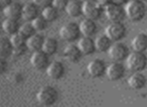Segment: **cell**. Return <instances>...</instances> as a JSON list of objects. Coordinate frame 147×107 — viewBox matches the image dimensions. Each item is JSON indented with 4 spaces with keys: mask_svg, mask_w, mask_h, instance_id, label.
Returning <instances> with one entry per match:
<instances>
[{
    "mask_svg": "<svg viewBox=\"0 0 147 107\" xmlns=\"http://www.w3.org/2000/svg\"><path fill=\"white\" fill-rule=\"evenodd\" d=\"M124 9L126 17L134 22L142 20L146 15L147 11L145 2L141 0H129Z\"/></svg>",
    "mask_w": 147,
    "mask_h": 107,
    "instance_id": "cell-1",
    "label": "cell"
},
{
    "mask_svg": "<svg viewBox=\"0 0 147 107\" xmlns=\"http://www.w3.org/2000/svg\"><path fill=\"white\" fill-rule=\"evenodd\" d=\"M126 67L132 72H141L147 65V57L143 52L133 51L126 57Z\"/></svg>",
    "mask_w": 147,
    "mask_h": 107,
    "instance_id": "cell-2",
    "label": "cell"
},
{
    "mask_svg": "<svg viewBox=\"0 0 147 107\" xmlns=\"http://www.w3.org/2000/svg\"><path fill=\"white\" fill-rule=\"evenodd\" d=\"M59 98V93L57 89L51 86H43L38 90L36 94V99L39 104L43 106H51L57 102Z\"/></svg>",
    "mask_w": 147,
    "mask_h": 107,
    "instance_id": "cell-3",
    "label": "cell"
},
{
    "mask_svg": "<svg viewBox=\"0 0 147 107\" xmlns=\"http://www.w3.org/2000/svg\"><path fill=\"white\" fill-rule=\"evenodd\" d=\"M103 11L110 22H122L123 19L126 17L125 9L122 7V5L116 4L114 2L109 3L103 7Z\"/></svg>",
    "mask_w": 147,
    "mask_h": 107,
    "instance_id": "cell-4",
    "label": "cell"
},
{
    "mask_svg": "<svg viewBox=\"0 0 147 107\" xmlns=\"http://www.w3.org/2000/svg\"><path fill=\"white\" fill-rule=\"evenodd\" d=\"M105 35L112 42L120 41L126 36V27L122 22H111L105 28Z\"/></svg>",
    "mask_w": 147,
    "mask_h": 107,
    "instance_id": "cell-5",
    "label": "cell"
},
{
    "mask_svg": "<svg viewBox=\"0 0 147 107\" xmlns=\"http://www.w3.org/2000/svg\"><path fill=\"white\" fill-rule=\"evenodd\" d=\"M81 32L79 28V24L75 22H67L63 24L59 29V37L63 41L73 42L80 37Z\"/></svg>",
    "mask_w": 147,
    "mask_h": 107,
    "instance_id": "cell-6",
    "label": "cell"
},
{
    "mask_svg": "<svg viewBox=\"0 0 147 107\" xmlns=\"http://www.w3.org/2000/svg\"><path fill=\"white\" fill-rule=\"evenodd\" d=\"M103 7L97 2L96 0H88L82 2V14L86 18L96 20L101 16Z\"/></svg>",
    "mask_w": 147,
    "mask_h": 107,
    "instance_id": "cell-7",
    "label": "cell"
},
{
    "mask_svg": "<svg viewBox=\"0 0 147 107\" xmlns=\"http://www.w3.org/2000/svg\"><path fill=\"white\" fill-rule=\"evenodd\" d=\"M108 55L112 61H116V62H122L126 59L128 56L129 51L128 48L125 44L120 43L119 41L117 42H112L111 46L108 49Z\"/></svg>",
    "mask_w": 147,
    "mask_h": 107,
    "instance_id": "cell-8",
    "label": "cell"
},
{
    "mask_svg": "<svg viewBox=\"0 0 147 107\" xmlns=\"http://www.w3.org/2000/svg\"><path fill=\"white\" fill-rule=\"evenodd\" d=\"M126 72L124 65L121 62H116L113 61L111 64L106 66V71H105V75L107 78L111 81H118L121 78H123Z\"/></svg>",
    "mask_w": 147,
    "mask_h": 107,
    "instance_id": "cell-9",
    "label": "cell"
},
{
    "mask_svg": "<svg viewBox=\"0 0 147 107\" xmlns=\"http://www.w3.org/2000/svg\"><path fill=\"white\" fill-rule=\"evenodd\" d=\"M87 71L89 75L93 78H99V77L105 75L106 71V64L101 59H93L87 65Z\"/></svg>",
    "mask_w": 147,
    "mask_h": 107,
    "instance_id": "cell-10",
    "label": "cell"
},
{
    "mask_svg": "<svg viewBox=\"0 0 147 107\" xmlns=\"http://www.w3.org/2000/svg\"><path fill=\"white\" fill-rule=\"evenodd\" d=\"M30 63L32 67H34L36 70H43L47 69L49 65V55L45 54L43 51L38 50L34 51L30 57Z\"/></svg>",
    "mask_w": 147,
    "mask_h": 107,
    "instance_id": "cell-11",
    "label": "cell"
},
{
    "mask_svg": "<svg viewBox=\"0 0 147 107\" xmlns=\"http://www.w3.org/2000/svg\"><path fill=\"white\" fill-rule=\"evenodd\" d=\"M47 74L53 80L61 79L65 74V66L61 61H53L47 67Z\"/></svg>",
    "mask_w": 147,
    "mask_h": 107,
    "instance_id": "cell-12",
    "label": "cell"
},
{
    "mask_svg": "<svg viewBox=\"0 0 147 107\" xmlns=\"http://www.w3.org/2000/svg\"><path fill=\"white\" fill-rule=\"evenodd\" d=\"M79 49H80L82 55H85V56H88V55H91L96 51L95 49V42L94 39L90 36H83L79 39L78 43Z\"/></svg>",
    "mask_w": 147,
    "mask_h": 107,
    "instance_id": "cell-13",
    "label": "cell"
},
{
    "mask_svg": "<svg viewBox=\"0 0 147 107\" xmlns=\"http://www.w3.org/2000/svg\"><path fill=\"white\" fill-rule=\"evenodd\" d=\"M21 10H22V6L17 2H11L2 9L3 14L6 18L15 19V20H18L21 17Z\"/></svg>",
    "mask_w": 147,
    "mask_h": 107,
    "instance_id": "cell-14",
    "label": "cell"
},
{
    "mask_svg": "<svg viewBox=\"0 0 147 107\" xmlns=\"http://www.w3.org/2000/svg\"><path fill=\"white\" fill-rule=\"evenodd\" d=\"M146 82H147L146 77L141 72H133V74L129 77L128 81H127L129 87L134 89V90L142 89L146 85Z\"/></svg>",
    "mask_w": 147,
    "mask_h": 107,
    "instance_id": "cell-15",
    "label": "cell"
},
{
    "mask_svg": "<svg viewBox=\"0 0 147 107\" xmlns=\"http://www.w3.org/2000/svg\"><path fill=\"white\" fill-rule=\"evenodd\" d=\"M79 28H80V32L83 36L92 37L97 32V25L95 23V20L89 18L81 21V23L79 24Z\"/></svg>",
    "mask_w": 147,
    "mask_h": 107,
    "instance_id": "cell-16",
    "label": "cell"
},
{
    "mask_svg": "<svg viewBox=\"0 0 147 107\" xmlns=\"http://www.w3.org/2000/svg\"><path fill=\"white\" fill-rule=\"evenodd\" d=\"M63 55L71 62H77L82 57V53H81L78 45L74 44V43H69V44H67L65 47V49H63Z\"/></svg>",
    "mask_w": 147,
    "mask_h": 107,
    "instance_id": "cell-17",
    "label": "cell"
},
{
    "mask_svg": "<svg viewBox=\"0 0 147 107\" xmlns=\"http://www.w3.org/2000/svg\"><path fill=\"white\" fill-rule=\"evenodd\" d=\"M43 38L42 35L37 34V33H34L31 36H29L28 38H26V41H25V45H26V48L29 49L30 51H38L41 50V46H42L43 43Z\"/></svg>",
    "mask_w": 147,
    "mask_h": 107,
    "instance_id": "cell-18",
    "label": "cell"
},
{
    "mask_svg": "<svg viewBox=\"0 0 147 107\" xmlns=\"http://www.w3.org/2000/svg\"><path fill=\"white\" fill-rule=\"evenodd\" d=\"M65 11L69 17L76 18L82 14V2L80 0H69Z\"/></svg>",
    "mask_w": 147,
    "mask_h": 107,
    "instance_id": "cell-19",
    "label": "cell"
},
{
    "mask_svg": "<svg viewBox=\"0 0 147 107\" xmlns=\"http://www.w3.org/2000/svg\"><path fill=\"white\" fill-rule=\"evenodd\" d=\"M131 46L133 51L138 52H144L147 50V34L145 33H139L137 34L131 41Z\"/></svg>",
    "mask_w": 147,
    "mask_h": 107,
    "instance_id": "cell-20",
    "label": "cell"
},
{
    "mask_svg": "<svg viewBox=\"0 0 147 107\" xmlns=\"http://www.w3.org/2000/svg\"><path fill=\"white\" fill-rule=\"evenodd\" d=\"M36 16H38V7L34 3H26L22 6L21 17L26 21H31Z\"/></svg>",
    "mask_w": 147,
    "mask_h": 107,
    "instance_id": "cell-21",
    "label": "cell"
},
{
    "mask_svg": "<svg viewBox=\"0 0 147 107\" xmlns=\"http://www.w3.org/2000/svg\"><path fill=\"white\" fill-rule=\"evenodd\" d=\"M95 42V49L99 52H107L109 47L112 44V41L106 36V35H99L94 40Z\"/></svg>",
    "mask_w": 147,
    "mask_h": 107,
    "instance_id": "cell-22",
    "label": "cell"
},
{
    "mask_svg": "<svg viewBox=\"0 0 147 107\" xmlns=\"http://www.w3.org/2000/svg\"><path fill=\"white\" fill-rule=\"evenodd\" d=\"M12 45L10 40L5 37H0V59H6L12 54Z\"/></svg>",
    "mask_w": 147,
    "mask_h": 107,
    "instance_id": "cell-23",
    "label": "cell"
},
{
    "mask_svg": "<svg viewBox=\"0 0 147 107\" xmlns=\"http://www.w3.org/2000/svg\"><path fill=\"white\" fill-rule=\"evenodd\" d=\"M57 41L55 38H51V37H47L45 38L42 43V46H41V51L49 55H53L57 52Z\"/></svg>",
    "mask_w": 147,
    "mask_h": 107,
    "instance_id": "cell-24",
    "label": "cell"
},
{
    "mask_svg": "<svg viewBox=\"0 0 147 107\" xmlns=\"http://www.w3.org/2000/svg\"><path fill=\"white\" fill-rule=\"evenodd\" d=\"M2 27L3 31L5 33L9 35H12L14 33L18 32V28H19V24L18 21L15 20V19H10V18H6L4 21L2 22Z\"/></svg>",
    "mask_w": 147,
    "mask_h": 107,
    "instance_id": "cell-25",
    "label": "cell"
},
{
    "mask_svg": "<svg viewBox=\"0 0 147 107\" xmlns=\"http://www.w3.org/2000/svg\"><path fill=\"white\" fill-rule=\"evenodd\" d=\"M41 16L47 21V22H51V21H55V19L59 16V10L55 8L53 5H47V6L43 7L42 11H41Z\"/></svg>",
    "mask_w": 147,
    "mask_h": 107,
    "instance_id": "cell-26",
    "label": "cell"
},
{
    "mask_svg": "<svg viewBox=\"0 0 147 107\" xmlns=\"http://www.w3.org/2000/svg\"><path fill=\"white\" fill-rule=\"evenodd\" d=\"M9 40H10V43H11V45H12V48H19V47L26 46V45H25L26 39L21 34H19L18 32L11 35Z\"/></svg>",
    "mask_w": 147,
    "mask_h": 107,
    "instance_id": "cell-27",
    "label": "cell"
},
{
    "mask_svg": "<svg viewBox=\"0 0 147 107\" xmlns=\"http://www.w3.org/2000/svg\"><path fill=\"white\" fill-rule=\"evenodd\" d=\"M35 32H36V31L34 30V28H33L31 22L24 23V24L20 25V26H19V28H18V33L22 35L25 39L28 38V37L31 36L32 34H34Z\"/></svg>",
    "mask_w": 147,
    "mask_h": 107,
    "instance_id": "cell-28",
    "label": "cell"
},
{
    "mask_svg": "<svg viewBox=\"0 0 147 107\" xmlns=\"http://www.w3.org/2000/svg\"><path fill=\"white\" fill-rule=\"evenodd\" d=\"M35 31H42L47 28V21L42 16H36L34 19L30 21Z\"/></svg>",
    "mask_w": 147,
    "mask_h": 107,
    "instance_id": "cell-29",
    "label": "cell"
},
{
    "mask_svg": "<svg viewBox=\"0 0 147 107\" xmlns=\"http://www.w3.org/2000/svg\"><path fill=\"white\" fill-rule=\"evenodd\" d=\"M67 0H53L51 5L57 10L61 11V10H65V6H67Z\"/></svg>",
    "mask_w": 147,
    "mask_h": 107,
    "instance_id": "cell-30",
    "label": "cell"
},
{
    "mask_svg": "<svg viewBox=\"0 0 147 107\" xmlns=\"http://www.w3.org/2000/svg\"><path fill=\"white\" fill-rule=\"evenodd\" d=\"M32 2L36 5L38 8H43V7L51 5L53 0H32Z\"/></svg>",
    "mask_w": 147,
    "mask_h": 107,
    "instance_id": "cell-31",
    "label": "cell"
},
{
    "mask_svg": "<svg viewBox=\"0 0 147 107\" xmlns=\"http://www.w3.org/2000/svg\"><path fill=\"white\" fill-rule=\"evenodd\" d=\"M6 69V62L5 59H0V74H2Z\"/></svg>",
    "mask_w": 147,
    "mask_h": 107,
    "instance_id": "cell-32",
    "label": "cell"
},
{
    "mask_svg": "<svg viewBox=\"0 0 147 107\" xmlns=\"http://www.w3.org/2000/svg\"><path fill=\"white\" fill-rule=\"evenodd\" d=\"M96 1H97V2H98L99 4H100L102 7L106 6L107 4H109V3L112 2V0H96Z\"/></svg>",
    "mask_w": 147,
    "mask_h": 107,
    "instance_id": "cell-33",
    "label": "cell"
},
{
    "mask_svg": "<svg viewBox=\"0 0 147 107\" xmlns=\"http://www.w3.org/2000/svg\"><path fill=\"white\" fill-rule=\"evenodd\" d=\"M11 2H12V0H0V5H1L2 8H3V7H5L8 4H10Z\"/></svg>",
    "mask_w": 147,
    "mask_h": 107,
    "instance_id": "cell-34",
    "label": "cell"
},
{
    "mask_svg": "<svg viewBox=\"0 0 147 107\" xmlns=\"http://www.w3.org/2000/svg\"><path fill=\"white\" fill-rule=\"evenodd\" d=\"M128 1H129V0H112V2L116 3V4H120V5L126 4Z\"/></svg>",
    "mask_w": 147,
    "mask_h": 107,
    "instance_id": "cell-35",
    "label": "cell"
},
{
    "mask_svg": "<svg viewBox=\"0 0 147 107\" xmlns=\"http://www.w3.org/2000/svg\"><path fill=\"white\" fill-rule=\"evenodd\" d=\"M81 2H85V1H88V0H80Z\"/></svg>",
    "mask_w": 147,
    "mask_h": 107,
    "instance_id": "cell-36",
    "label": "cell"
},
{
    "mask_svg": "<svg viewBox=\"0 0 147 107\" xmlns=\"http://www.w3.org/2000/svg\"><path fill=\"white\" fill-rule=\"evenodd\" d=\"M2 9H3V8H2V6H1V5H0V11L2 10Z\"/></svg>",
    "mask_w": 147,
    "mask_h": 107,
    "instance_id": "cell-37",
    "label": "cell"
},
{
    "mask_svg": "<svg viewBox=\"0 0 147 107\" xmlns=\"http://www.w3.org/2000/svg\"><path fill=\"white\" fill-rule=\"evenodd\" d=\"M141 1H143V2H147V0H141Z\"/></svg>",
    "mask_w": 147,
    "mask_h": 107,
    "instance_id": "cell-38",
    "label": "cell"
},
{
    "mask_svg": "<svg viewBox=\"0 0 147 107\" xmlns=\"http://www.w3.org/2000/svg\"><path fill=\"white\" fill-rule=\"evenodd\" d=\"M146 52H147V50H146Z\"/></svg>",
    "mask_w": 147,
    "mask_h": 107,
    "instance_id": "cell-39",
    "label": "cell"
},
{
    "mask_svg": "<svg viewBox=\"0 0 147 107\" xmlns=\"http://www.w3.org/2000/svg\"><path fill=\"white\" fill-rule=\"evenodd\" d=\"M67 1H69V0H67Z\"/></svg>",
    "mask_w": 147,
    "mask_h": 107,
    "instance_id": "cell-40",
    "label": "cell"
}]
</instances>
